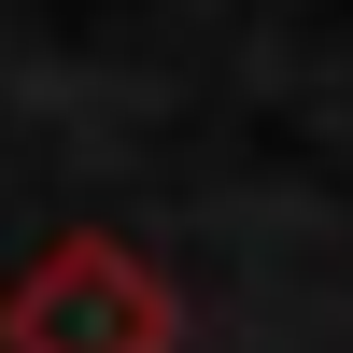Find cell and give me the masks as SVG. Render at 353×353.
<instances>
[{
	"instance_id": "6da1fadb",
	"label": "cell",
	"mask_w": 353,
	"mask_h": 353,
	"mask_svg": "<svg viewBox=\"0 0 353 353\" xmlns=\"http://www.w3.org/2000/svg\"><path fill=\"white\" fill-rule=\"evenodd\" d=\"M170 339H184V311L128 241H57L0 297V353H170Z\"/></svg>"
}]
</instances>
